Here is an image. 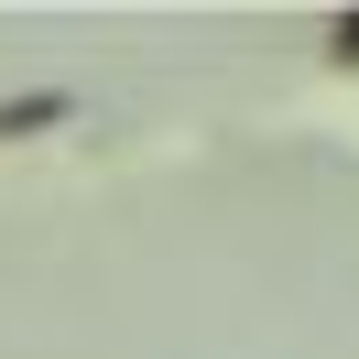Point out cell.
Segmentation results:
<instances>
[{"label":"cell","mask_w":359,"mask_h":359,"mask_svg":"<svg viewBox=\"0 0 359 359\" xmlns=\"http://www.w3.org/2000/svg\"><path fill=\"white\" fill-rule=\"evenodd\" d=\"M44 120H66V98H22V109H0V142H11V131H44Z\"/></svg>","instance_id":"obj_1"},{"label":"cell","mask_w":359,"mask_h":359,"mask_svg":"<svg viewBox=\"0 0 359 359\" xmlns=\"http://www.w3.org/2000/svg\"><path fill=\"white\" fill-rule=\"evenodd\" d=\"M337 55H359V11H348V22H337Z\"/></svg>","instance_id":"obj_2"}]
</instances>
